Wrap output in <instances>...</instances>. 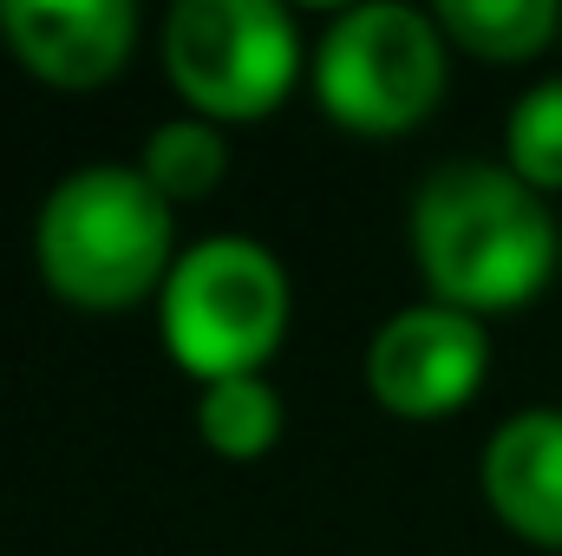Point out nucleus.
Instances as JSON below:
<instances>
[{"label": "nucleus", "instance_id": "nucleus-5", "mask_svg": "<svg viewBox=\"0 0 562 556\" xmlns=\"http://www.w3.org/2000/svg\"><path fill=\"white\" fill-rule=\"evenodd\" d=\"M164 73L210 125L269 119L301 73V26L276 0H177L164 20Z\"/></svg>", "mask_w": 562, "mask_h": 556}, {"label": "nucleus", "instance_id": "nucleus-3", "mask_svg": "<svg viewBox=\"0 0 562 556\" xmlns=\"http://www.w3.org/2000/svg\"><path fill=\"white\" fill-rule=\"evenodd\" d=\"M157 334L203 387L243 380L288 334V269L256 236H203L157 288Z\"/></svg>", "mask_w": 562, "mask_h": 556}, {"label": "nucleus", "instance_id": "nucleus-4", "mask_svg": "<svg viewBox=\"0 0 562 556\" xmlns=\"http://www.w3.org/2000/svg\"><path fill=\"white\" fill-rule=\"evenodd\" d=\"M314 99L334 125L393 138L445 99V33L406 0H367L334 13L314 46Z\"/></svg>", "mask_w": 562, "mask_h": 556}, {"label": "nucleus", "instance_id": "nucleus-2", "mask_svg": "<svg viewBox=\"0 0 562 556\" xmlns=\"http://www.w3.org/2000/svg\"><path fill=\"white\" fill-rule=\"evenodd\" d=\"M33 256L59 301L86 308V314L132 308L177 269L170 263V203L150 190L144 170L86 164L46 190L40 223H33Z\"/></svg>", "mask_w": 562, "mask_h": 556}, {"label": "nucleus", "instance_id": "nucleus-6", "mask_svg": "<svg viewBox=\"0 0 562 556\" xmlns=\"http://www.w3.org/2000/svg\"><path fill=\"white\" fill-rule=\"evenodd\" d=\"M484 360H491V341L477 314L419 301V308H400L367 341V393L400 419H445L477 393Z\"/></svg>", "mask_w": 562, "mask_h": 556}, {"label": "nucleus", "instance_id": "nucleus-8", "mask_svg": "<svg viewBox=\"0 0 562 556\" xmlns=\"http://www.w3.org/2000/svg\"><path fill=\"white\" fill-rule=\"evenodd\" d=\"M477 478L491 511L524 544L562 551V407H530L504 419L484 445Z\"/></svg>", "mask_w": 562, "mask_h": 556}, {"label": "nucleus", "instance_id": "nucleus-9", "mask_svg": "<svg viewBox=\"0 0 562 556\" xmlns=\"http://www.w3.org/2000/svg\"><path fill=\"white\" fill-rule=\"evenodd\" d=\"M431 20H438V33L458 40L464 53L504 59V66L543 53V46L562 33V13L550 7V0H438Z\"/></svg>", "mask_w": 562, "mask_h": 556}, {"label": "nucleus", "instance_id": "nucleus-10", "mask_svg": "<svg viewBox=\"0 0 562 556\" xmlns=\"http://www.w3.org/2000/svg\"><path fill=\"white\" fill-rule=\"evenodd\" d=\"M138 170L150 177V190H157L164 203H196V197H210V190L223 184L229 144H223V132H216L210 119H170V125H157V132L144 138Z\"/></svg>", "mask_w": 562, "mask_h": 556}, {"label": "nucleus", "instance_id": "nucleus-1", "mask_svg": "<svg viewBox=\"0 0 562 556\" xmlns=\"http://www.w3.org/2000/svg\"><path fill=\"white\" fill-rule=\"evenodd\" d=\"M557 216L510 164H445L413 197V256L445 308H524L557 276Z\"/></svg>", "mask_w": 562, "mask_h": 556}, {"label": "nucleus", "instance_id": "nucleus-11", "mask_svg": "<svg viewBox=\"0 0 562 556\" xmlns=\"http://www.w3.org/2000/svg\"><path fill=\"white\" fill-rule=\"evenodd\" d=\"M196 432L210 452L223 458H262L281 438V393L262 374H243V380H216L196 393Z\"/></svg>", "mask_w": 562, "mask_h": 556}, {"label": "nucleus", "instance_id": "nucleus-12", "mask_svg": "<svg viewBox=\"0 0 562 556\" xmlns=\"http://www.w3.org/2000/svg\"><path fill=\"white\" fill-rule=\"evenodd\" d=\"M504 157L537 197L562 190V79H543L517 99V112L504 125Z\"/></svg>", "mask_w": 562, "mask_h": 556}, {"label": "nucleus", "instance_id": "nucleus-7", "mask_svg": "<svg viewBox=\"0 0 562 556\" xmlns=\"http://www.w3.org/2000/svg\"><path fill=\"white\" fill-rule=\"evenodd\" d=\"M7 53L46 86H105L138 46L132 0H0Z\"/></svg>", "mask_w": 562, "mask_h": 556}]
</instances>
